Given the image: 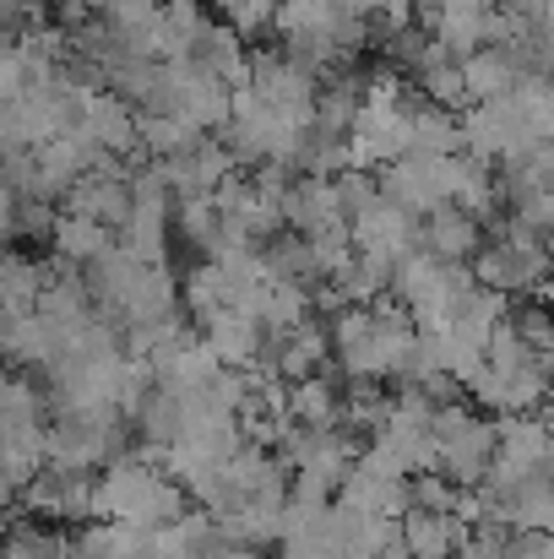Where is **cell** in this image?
<instances>
[{
  "label": "cell",
  "mask_w": 554,
  "mask_h": 559,
  "mask_svg": "<svg viewBox=\"0 0 554 559\" xmlns=\"http://www.w3.org/2000/svg\"><path fill=\"white\" fill-rule=\"evenodd\" d=\"M435 467H440V478H451L457 489L484 484L490 467H495V424L473 418V413L457 407V402L435 407Z\"/></svg>",
  "instance_id": "1"
},
{
  "label": "cell",
  "mask_w": 554,
  "mask_h": 559,
  "mask_svg": "<svg viewBox=\"0 0 554 559\" xmlns=\"http://www.w3.org/2000/svg\"><path fill=\"white\" fill-rule=\"evenodd\" d=\"M354 245L359 255H375V261H402L413 255V212H402L397 201L375 195L365 212H354Z\"/></svg>",
  "instance_id": "2"
},
{
  "label": "cell",
  "mask_w": 554,
  "mask_h": 559,
  "mask_svg": "<svg viewBox=\"0 0 554 559\" xmlns=\"http://www.w3.org/2000/svg\"><path fill=\"white\" fill-rule=\"evenodd\" d=\"M397 538H402L408 559H457L468 549L473 527H462L457 516H435V511H419V506H413V511L397 522Z\"/></svg>",
  "instance_id": "3"
},
{
  "label": "cell",
  "mask_w": 554,
  "mask_h": 559,
  "mask_svg": "<svg viewBox=\"0 0 554 559\" xmlns=\"http://www.w3.org/2000/svg\"><path fill=\"white\" fill-rule=\"evenodd\" d=\"M424 250L435 255V261H468L473 250H479V217H468L462 206H435L429 212V223H424Z\"/></svg>",
  "instance_id": "4"
},
{
  "label": "cell",
  "mask_w": 554,
  "mask_h": 559,
  "mask_svg": "<svg viewBox=\"0 0 554 559\" xmlns=\"http://www.w3.org/2000/svg\"><path fill=\"white\" fill-rule=\"evenodd\" d=\"M327 348H332V337L321 332V326H294V332H278V359H272V370L283 374V380H316L321 374V359H327Z\"/></svg>",
  "instance_id": "5"
},
{
  "label": "cell",
  "mask_w": 554,
  "mask_h": 559,
  "mask_svg": "<svg viewBox=\"0 0 554 559\" xmlns=\"http://www.w3.org/2000/svg\"><path fill=\"white\" fill-rule=\"evenodd\" d=\"M207 348L228 365H250L261 354V321L256 316H239V310H223L207 321Z\"/></svg>",
  "instance_id": "6"
},
{
  "label": "cell",
  "mask_w": 554,
  "mask_h": 559,
  "mask_svg": "<svg viewBox=\"0 0 554 559\" xmlns=\"http://www.w3.org/2000/svg\"><path fill=\"white\" fill-rule=\"evenodd\" d=\"M462 87H468V98H479V104L506 98V93L517 87V66H511V55H500V49L468 55V66H462Z\"/></svg>",
  "instance_id": "7"
},
{
  "label": "cell",
  "mask_w": 554,
  "mask_h": 559,
  "mask_svg": "<svg viewBox=\"0 0 554 559\" xmlns=\"http://www.w3.org/2000/svg\"><path fill=\"white\" fill-rule=\"evenodd\" d=\"M506 559H554V533H517Z\"/></svg>",
  "instance_id": "8"
}]
</instances>
